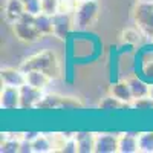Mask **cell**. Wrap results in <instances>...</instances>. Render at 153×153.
Returning <instances> with one entry per match:
<instances>
[{
  "label": "cell",
  "instance_id": "cell-1",
  "mask_svg": "<svg viewBox=\"0 0 153 153\" xmlns=\"http://www.w3.org/2000/svg\"><path fill=\"white\" fill-rule=\"evenodd\" d=\"M20 71L28 72V71H42L45 74H48L51 78L58 75V61L55 58V55L49 51H43L38 52L32 57H29L28 60H25L20 66Z\"/></svg>",
  "mask_w": 153,
  "mask_h": 153
},
{
  "label": "cell",
  "instance_id": "cell-2",
  "mask_svg": "<svg viewBox=\"0 0 153 153\" xmlns=\"http://www.w3.org/2000/svg\"><path fill=\"white\" fill-rule=\"evenodd\" d=\"M133 20L146 37H153V2H138L133 8Z\"/></svg>",
  "mask_w": 153,
  "mask_h": 153
},
{
  "label": "cell",
  "instance_id": "cell-3",
  "mask_svg": "<svg viewBox=\"0 0 153 153\" xmlns=\"http://www.w3.org/2000/svg\"><path fill=\"white\" fill-rule=\"evenodd\" d=\"M14 32L20 42H26V43L37 42L42 37L40 31L35 26V16L29 14V12H25L20 20L14 22Z\"/></svg>",
  "mask_w": 153,
  "mask_h": 153
},
{
  "label": "cell",
  "instance_id": "cell-4",
  "mask_svg": "<svg viewBox=\"0 0 153 153\" xmlns=\"http://www.w3.org/2000/svg\"><path fill=\"white\" fill-rule=\"evenodd\" d=\"M98 14V3L97 0H83L75 9V26L78 29H86L89 25H92Z\"/></svg>",
  "mask_w": 153,
  "mask_h": 153
},
{
  "label": "cell",
  "instance_id": "cell-5",
  "mask_svg": "<svg viewBox=\"0 0 153 153\" xmlns=\"http://www.w3.org/2000/svg\"><path fill=\"white\" fill-rule=\"evenodd\" d=\"M42 98V89H37L28 83L20 86V109H34Z\"/></svg>",
  "mask_w": 153,
  "mask_h": 153
},
{
  "label": "cell",
  "instance_id": "cell-6",
  "mask_svg": "<svg viewBox=\"0 0 153 153\" xmlns=\"http://www.w3.org/2000/svg\"><path fill=\"white\" fill-rule=\"evenodd\" d=\"M0 106L5 110L20 109V87L5 86L0 95Z\"/></svg>",
  "mask_w": 153,
  "mask_h": 153
},
{
  "label": "cell",
  "instance_id": "cell-7",
  "mask_svg": "<svg viewBox=\"0 0 153 153\" xmlns=\"http://www.w3.org/2000/svg\"><path fill=\"white\" fill-rule=\"evenodd\" d=\"M118 143L120 138H117V135H100L95 138V152L97 153H113L118 152Z\"/></svg>",
  "mask_w": 153,
  "mask_h": 153
},
{
  "label": "cell",
  "instance_id": "cell-8",
  "mask_svg": "<svg viewBox=\"0 0 153 153\" xmlns=\"http://www.w3.org/2000/svg\"><path fill=\"white\" fill-rule=\"evenodd\" d=\"M52 23H54V34L58 38H65L72 28V19L68 12H57L55 16H52Z\"/></svg>",
  "mask_w": 153,
  "mask_h": 153
},
{
  "label": "cell",
  "instance_id": "cell-9",
  "mask_svg": "<svg viewBox=\"0 0 153 153\" xmlns=\"http://www.w3.org/2000/svg\"><path fill=\"white\" fill-rule=\"evenodd\" d=\"M2 81L5 86H14V87H20L26 83V75L23 71H14V69H3L2 71Z\"/></svg>",
  "mask_w": 153,
  "mask_h": 153
},
{
  "label": "cell",
  "instance_id": "cell-10",
  "mask_svg": "<svg viewBox=\"0 0 153 153\" xmlns=\"http://www.w3.org/2000/svg\"><path fill=\"white\" fill-rule=\"evenodd\" d=\"M25 12H26V9H25L23 0H8V2H6L5 14H6V19L9 22L14 23V22L20 20Z\"/></svg>",
  "mask_w": 153,
  "mask_h": 153
},
{
  "label": "cell",
  "instance_id": "cell-11",
  "mask_svg": "<svg viewBox=\"0 0 153 153\" xmlns=\"http://www.w3.org/2000/svg\"><path fill=\"white\" fill-rule=\"evenodd\" d=\"M25 75H26V83L37 89H45L51 81V76L42 71H28L25 72Z\"/></svg>",
  "mask_w": 153,
  "mask_h": 153
},
{
  "label": "cell",
  "instance_id": "cell-12",
  "mask_svg": "<svg viewBox=\"0 0 153 153\" xmlns=\"http://www.w3.org/2000/svg\"><path fill=\"white\" fill-rule=\"evenodd\" d=\"M112 95H115L118 100H121L123 103H130L133 100L132 89L129 81H118L112 86Z\"/></svg>",
  "mask_w": 153,
  "mask_h": 153
},
{
  "label": "cell",
  "instance_id": "cell-13",
  "mask_svg": "<svg viewBox=\"0 0 153 153\" xmlns=\"http://www.w3.org/2000/svg\"><path fill=\"white\" fill-rule=\"evenodd\" d=\"M76 143H78V152L80 153H89L95 152V136L87 132H80L75 136Z\"/></svg>",
  "mask_w": 153,
  "mask_h": 153
},
{
  "label": "cell",
  "instance_id": "cell-14",
  "mask_svg": "<svg viewBox=\"0 0 153 153\" xmlns=\"http://www.w3.org/2000/svg\"><path fill=\"white\" fill-rule=\"evenodd\" d=\"M118 152H121V153L139 152V147H138V136H133V135H130V133H124L123 136H120Z\"/></svg>",
  "mask_w": 153,
  "mask_h": 153
},
{
  "label": "cell",
  "instance_id": "cell-15",
  "mask_svg": "<svg viewBox=\"0 0 153 153\" xmlns=\"http://www.w3.org/2000/svg\"><path fill=\"white\" fill-rule=\"evenodd\" d=\"M35 26L40 31L42 35H49L54 32V23H52V16H48L45 12L35 16Z\"/></svg>",
  "mask_w": 153,
  "mask_h": 153
},
{
  "label": "cell",
  "instance_id": "cell-16",
  "mask_svg": "<svg viewBox=\"0 0 153 153\" xmlns=\"http://www.w3.org/2000/svg\"><path fill=\"white\" fill-rule=\"evenodd\" d=\"M129 84H130V89H132L133 100L144 98V97H149V95H150V87H149L144 81H141L139 78H132V80H129Z\"/></svg>",
  "mask_w": 153,
  "mask_h": 153
},
{
  "label": "cell",
  "instance_id": "cell-17",
  "mask_svg": "<svg viewBox=\"0 0 153 153\" xmlns=\"http://www.w3.org/2000/svg\"><path fill=\"white\" fill-rule=\"evenodd\" d=\"M63 106V98L57 95H48L43 97L40 101L37 103L35 109H58Z\"/></svg>",
  "mask_w": 153,
  "mask_h": 153
},
{
  "label": "cell",
  "instance_id": "cell-18",
  "mask_svg": "<svg viewBox=\"0 0 153 153\" xmlns=\"http://www.w3.org/2000/svg\"><path fill=\"white\" fill-rule=\"evenodd\" d=\"M138 147L139 152L152 153L153 152V132H144L138 136Z\"/></svg>",
  "mask_w": 153,
  "mask_h": 153
},
{
  "label": "cell",
  "instance_id": "cell-19",
  "mask_svg": "<svg viewBox=\"0 0 153 153\" xmlns=\"http://www.w3.org/2000/svg\"><path fill=\"white\" fill-rule=\"evenodd\" d=\"M123 106V101L118 100L115 95H107L100 101V109L103 110H117Z\"/></svg>",
  "mask_w": 153,
  "mask_h": 153
},
{
  "label": "cell",
  "instance_id": "cell-20",
  "mask_svg": "<svg viewBox=\"0 0 153 153\" xmlns=\"http://www.w3.org/2000/svg\"><path fill=\"white\" fill-rule=\"evenodd\" d=\"M51 143H49V139L46 136H42V135H38L34 141H32V149L34 152L37 153H45V152H49L51 150Z\"/></svg>",
  "mask_w": 153,
  "mask_h": 153
},
{
  "label": "cell",
  "instance_id": "cell-21",
  "mask_svg": "<svg viewBox=\"0 0 153 153\" xmlns=\"http://www.w3.org/2000/svg\"><path fill=\"white\" fill-rule=\"evenodd\" d=\"M60 9V0H42V11L48 16H55Z\"/></svg>",
  "mask_w": 153,
  "mask_h": 153
},
{
  "label": "cell",
  "instance_id": "cell-22",
  "mask_svg": "<svg viewBox=\"0 0 153 153\" xmlns=\"http://www.w3.org/2000/svg\"><path fill=\"white\" fill-rule=\"evenodd\" d=\"M23 3H25L26 12H29L32 16H37L40 12H43L42 11V0H23Z\"/></svg>",
  "mask_w": 153,
  "mask_h": 153
},
{
  "label": "cell",
  "instance_id": "cell-23",
  "mask_svg": "<svg viewBox=\"0 0 153 153\" xmlns=\"http://www.w3.org/2000/svg\"><path fill=\"white\" fill-rule=\"evenodd\" d=\"M133 107L138 110H153V98L150 95L144 97V98H138V100H135Z\"/></svg>",
  "mask_w": 153,
  "mask_h": 153
},
{
  "label": "cell",
  "instance_id": "cell-24",
  "mask_svg": "<svg viewBox=\"0 0 153 153\" xmlns=\"http://www.w3.org/2000/svg\"><path fill=\"white\" fill-rule=\"evenodd\" d=\"M2 153H16V152H19L20 150V143L19 141H5L3 144H2Z\"/></svg>",
  "mask_w": 153,
  "mask_h": 153
},
{
  "label": "cell",
  "instance_id": "cell-25",
  "mask_svg": "<svg viewBox=\"0 0 153 153\" xmlns=\"http://www.w3.org/2000/svg\"><path fill=\"white\" fill-rule=\"evenodd\" d=\"M63 152L65 153L78 152V143H76V139H69L68 143H65V146H63Z\"/></svg>",
  "mask_w": 153,
  "mask_h": 153
},
{
  "label": "cell",
  "instance_id": "cell-26",
  "mask_svg": "<svg viewBox=\"0 0 153 153\" xmlns=\"http://www.w3.org/2000/svg\"><path fill=\"white\" fill-rule=\"evenodd\" d=\"M20 153H31L34 152L32 149V141H28V139H25L23 138V141H20Z\"/></svg>",
  "mask_w": 153,
  "mask_h": 153
},
{
  "label": "cell",
  "instance_id": "cell-27",
  "mask_svg": "<svg viewBox=\"0 0 153 153\" xmlns=\"http://www.w3.org/2000/svg\"><path fill=\"white\" fill-rule=\"evenodd\" d=\"M38 135H40L38 132H25V133H23V138L28 139V141H34Z\"/></svg>",
  "mask_w": 153,
  "mask_h": 153
},
{
  "label": "cell",
  "instance_id": "cell-28",
  "mask_svg": "<svg viewBox=\"0 0 153 153\" xmlns=\"http://www.w3.org/2000/svg\"><path fill=\"white\" fill-rule=\"evenodd\" d=\"M150 97H152V98H153V86H152V87H150Z\"/></svg>",
  "mask_w": 153,
  "mask_h": 153
},
{
  "label": "cell",
  "instance_id": "cell-29",
  "mask_svg": "<svg viewBox=\"0 0 153 153\" xmlns=\"http://www.w3.org/2000/svg\"><path fill=\"white\" fill-rule=\"evenodd\" d=\"M138 2H153V0H138Z\"/></svg>",
  "mask_w": 153,
  "mask_h": 153
}]
</instances>
